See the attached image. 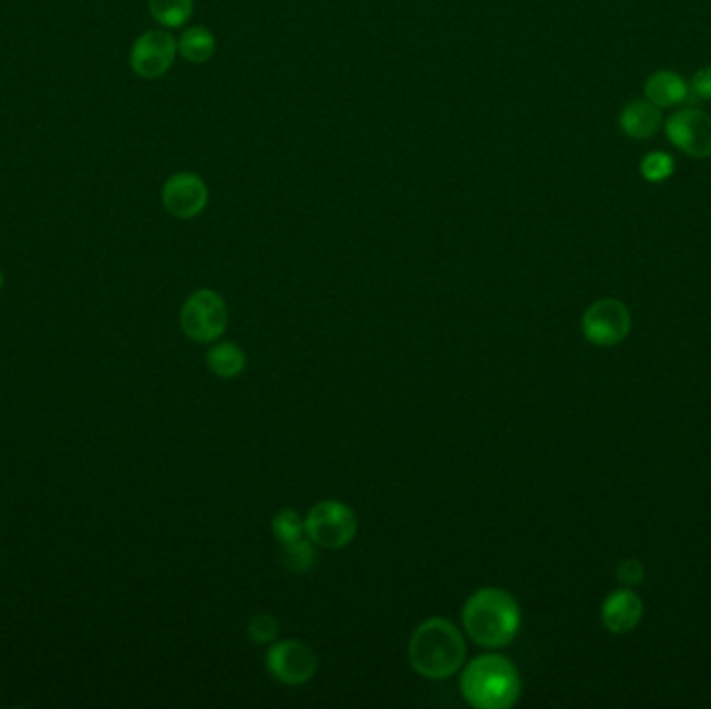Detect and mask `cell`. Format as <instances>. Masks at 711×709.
<instances>
[{
    "instance_id": "6da1fadb",
    "label": "cell",
    "mask_w": 711,
    "mask_h": 709,
    "mask_svg": "<svg viewBox=\"0 0 711 709\" xmlns=\"http://www.w3.org/2000/svg\"><path fill=\"white\" fill-rule=\"evenodd\" d=\"M518 602L504 589L483 587L474 592L462 608V625L476 645L487 649L506 647L521 630Z\"/></svg>"
},
{
    "instance_id": "7a4b0ae2",
    "label": "cell",
    "mask_w": 711,
    "mask_h": 709,
    "mask_svg": "<svg viewBox=\"0 0 711 709\" xmlns=\"http://www.w3.org/2000/svg\"><path fill=\"white\" fill-rule=\"evenodd\" d=\"M408 658L416 675L431 680H445L456 675L466 659V641L454 623L429 618L414 628Z\"/></svg>"
},
{
    "instance_id": "3957f363",
    "label": "cell",
    "mask_w": 711,
    "mask_h": 709,
    "mask_svg": "<svg viewBox=\"0 0 711 709\" xmlns=\"http://www.w3.org/2000/svg\"><path fill=\"white\" fill-rule=\"evenodd\" d=\"M460 692L476 709H508L521 699L523 678L504 656L487 654L474 658L462 672Z\"/></svg>"
},
{
    "instance_id": "277c9868",
    "label": "cell",
    "mask_w": 711,
    "mask_h": 709,
    "mask_svg": "<svg viewBox=\"0 0 711 709\" xmlns=\"http://www.w3.org/2000/svg\"><path fill=\"white\" fill-rule=\"evenodd\" d=\"M306 537L324 549H343L354 541L358 518L354 510L338 502L324 500L308 512L305 518Z\"/></svg>"
},
{
    "instance_id": "5b68a950",
    "label": "cell",
    "mask_w": 711,
    "mask_h": 709,
    "mask_svg": "<svg viewBox=\"0 0 711 709\" xmlns=\"http://www.w3.org/2000/svg\"><path fill=\"white\" fill-rule=\"evenodd\" d=\"M227 302L215 289H198L187 296L179 312L182 331L198 343H213L227 329Z\"/></svg>"
},
{
    "instance_id": "8992f818",
    "label": "cell",
    "mask_w": 711,
    "mask_h": 709,
    "mask_svg": "<svg viewBox=\"0 0 711 709\" xmlns=\"http://www.w3.org/2000/svg\"><path fill=\"white\" fill-rule=\"evenodd\" d=\"M269 675L288 687H300L317 672V656L308 643L300 639L271 643L267 651Z\"/></svg>"
},
{
    "instance_id": "52a82bcc",
    "label": "cell",
    "mask_w": 711,
    "mask_h": 709,
    "mask_svg": "<svg viewBox=\"0 0 711 709\" xmlns=\"http://www.w3.org/2000/svg\"><path fill=\"white\" fill-rule=\"evenodd\" d=\"M627 305L614 298L592 302L583 315V333L595 346H616L630 333Z\"/></svg>"
},
{
    "instance_id": "ba28073f",
    "label": "cell",
    "mask_w": 711,
    "mask_h": 709,
    "mask_svg": "<svg viewBox=\"0 0 711 709\" xmlns=\"http://www.w3.org/2000/svg\"><path fill=\"white\" fill-rule=\"evenodd\" d=\"M672 146L691 158H711V117L699 109H682L663 123Z\"/></svg>"
},
{
    "instance_id": "9c48e42d",
    "label": "cell",
    "mask_w": 711,
    "mask_h": 709,
    "mask_svg": "<svg viewBox=\"0 0 711 709\" xmlns=\"http://www.w3.org/2000/svg\"><path fill=\"white\" fill-rule=\"evenodd\" d=\"M163 206L175 219L189 220L203 215L208 204V186L200 175L192 171H179L165 182Z\"/></svg>"
},
{
    "instance_id": "30bf717a",
    "label": "cell",
    "mask_w": 711,
    "mask_h": 709,
    "mask_svg": "<svg viewBox=\"0 0 711 709\" xmlns=\"http://www.w3.org/2000/svg\"><path fill=\"white\" fill-rule=\"evenodd\" d=\"M177 54V40L169 32L148 30L134 42L130 63L140 78L156 80L169 71Z\"/></svg>"
},
{
    "instance_id": "8fae6325",
    "label": "cell",
    "mask_w": 711,
    "mask_h": 709,
    "mask_svg": "<svg viewBox=\"0 0 711 709\" xmlns=\"http://www.w3.org/2000/svg\"><path fill=\"white\" fill-rule=\"evenodd\" d=\"M601 618L610 633H630L643 618V602L637 593L627 589L611 593L601 608Z\"/></svg>"
},
{
    "instance_id": "7c38bea8",
    "label": "cell",
    "mask_w": 711,
    "mask_h": 709,
    "mask_svg": "<svg viewBox=\"0 0 711 709\" xmlns=\"http://www.w3.org/2000/svg\"><path fill=\"white\" fill-rule=\"evenodd\" d=\"M620 130L632 140H649L663 127V115L660 106L653 102L632 101L620 113Z\"/></svg>"
},
{
    "instance_id": "4fadbf2b",
    "label": "cell",
    "mask_w": 711,
    "mask_h": 709,
    "mask_svg": "<svg viewBox=\"0 0 711 709\" xmlns=\"http://www.w3.org/2000/svg\"><path fill=\"white\" fill-rule=\"evenodd\" d=\"M691 88L672 69H660L645 82V99L660 109H672L689 99Z\"/></svg>"
},
{
    "instance_id": "5bb4252c",
    "label": "cell",
    "mask_w": 711,
    "mask_h": 709,
    "mask_svg": "<svg viewBox=\"0 0 711 709\" xmlns=\"http://www.w3.org/2000/svg\"><path fill=\"white\" fill-rule=\"evenodd\" d=\"M206 364H208L210 372L220 379H236L237 374H241L246 369L248 358H246V352L234 341H220L208 350Z\"/></svg>"
},
{
    "instance_id": "9a60e30c",
    "label": "cell",
    "mask_w": 711,
    "mask_h": 709,
    "mask_svg": "<svg viewBox=\"0 0 711 709\" xmlns=\"http://www.w3.org/2000/svg\"><path fill=\"white\" fill-rule=\"evenodd\" d=\"M215 51H217V38L204 25L189 28L177 40V52L186 59L187 63H194V65H203L206 61H210Z\"/></svg>"
},
{
    "instance_id": "2e32d148",
    "label": "cell",
    "mask_w": 711,
    "mask_h": 709,
    "mask_svg": "<svg viewBox=\"0 0 711 709\" xmlns=\"http://www.w3.org/2000/svg\"><path fill=\"white\" fill-rule=\"evenodd\" d=\"M148 9L154 21L163 28H182L194 13V0H148Z\"/></svg>"
},
{
    "instance_id": "e0dca14e",
    "label": "cell",
    "mask_w": 711,
    "mask_h": 709,
    "mask_svg": "<svg viewBox=\"0 0 711 709\" xmlns=\"http://www.w3.org/2000/svg\"><path fill=\"white\" fill-rule=\"evenodd\" d=\"M279 556H281V562H284V566L288 568L289 573L302 575V573H308L315 566V559H317L315 543L308 537L286 541V543H281Z\"/></svg>"
},
{
    "instance_id": "ac0fdd59",
    "label": "cell",
    "mask_w": 711,
    "mask_h": 709,
    "mask_svg": "<svg viewBox=\"0 0 711 709\" xmlns=\"http://www.w3.org/2000/svg\"><path fill=\"white\" fill-rule=\"evenodd\" d=\"M641 177L649 184H663L666 179H670L677 169V161L672 154L663 153V151H653V153L645 154L641 165Z\"/></svg>"
},
{
    "instance_id": "d6986e66",
    "label": "cell",
    "mask_w": 711,
    "mask_h": 709,
    "mask_svg": "<svg viewBox=\"0 0 711 709\" xmlns=\"http://www.w3.org/2000/svg\"><path fill=\"white\" fill-rule=\"evenodd\" d=\"M272 535L279 543L300 540L306 535L305 518L296 510H281L272 516Z\"/></svg>"
},
{
    "instance_id": "ffe728a7",
    "label": "cell",
    "mask_w": 711,
    "mask_h": 709,
    "mask_svg": "<svg viewBox=\"0 0 711 709\" xmlns=\"http://www.w3.org/2000/svg\"><path fill=\"white\" fill-rule=\"evenodd\" d=\"M277 635H279V623L269 614H258L248 625V637L250 641L258 645L277 641Z\"/></svg>"
},
{
    "instance_id": "44dd1931",
    "label": "cell",
    "mask_w": 711,
    "mask_h": 709,
    "mask_svg": "<svg viewBox=\"0 0 711 709\" xmlns=\"http://www.w3.org/2000/svg\"><path fill=\"white\" fill-rule=\"evenodd\" d=\"M691 92H689V99L687 102L693 101H711V68L699 69L693 75V82H691Z\"/></svg>"
},
{
    "instance_id": "7402d4cb",
    "label": "cell",
    "mask_w": 711,
    "mask_h": 709,
    "mask_svg": "<svg viewBox=\"0 0 711 709\" xmlns=\"http://www.w3.org/2000/svg\"><path fill=\"white\" fill-rule=\"evenodd\" d=\"M618 578H620L625 585H637V583H641V580H643V566H641V562L627 559L625 564H620Z\"/></svg>"
},
{
    "instance_id": "603a6c76",
    "label": "cell",
    "mask_w": 711,
    "mask_h": 709,
    "mask_svg": "<svg viewBox=\"0 0 711 709\" xmlns=\"http://www.w3.org/2000/svg\"><path fill=\"white\" fill-rule=\"evenodd\" d=\"M2 286H4V275H2V270H0V289H2Z\"/></svg>"
}]
</instances>
